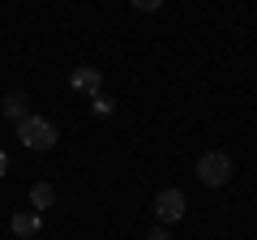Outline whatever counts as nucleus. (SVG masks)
I'll use <instances>...</instances> for the list:
<instances>
[{
    "label": "nucleus",
    "instance_id": "nucleus-1",
    "mask_svg": "<svg viewBox=\"0 0 257 240\" xmlns=\"http://www.w3.org/2000/svg\"><path fill=\"white\" fill-rule=\"evenodd\" d=\"M18 138L30 150H52L56 146V125L43 116H26V120H18Z\"/></svg>",
    "mask_w": 257,
    "mask_h": 240
},
{
    "label": "nucleus",
    "instance_id": "nucleus-2",
    "mask_svg": "<svg viewBox=\"0 0 257 240\" xmlns=\"http://www.w3.org/2000/svg\"><path fill=\"white\" fill-rule=\"evenodd\" d=\"M197 180L210 185V189L227 185V180H231V159L223 155V150H206V155L197 159Z\"/></svg>",
    "mask_w": 257,
    "mask_h": 240
},
{
    "label": "nucleus",
    "instance_id": "nucleus-3",
    "mask_svg": "<svg viewBox=\"0 0 257 240\" xmlns=\"http://www.w3.org/2000/svg\"><path fill=\"white\" fill-rule=\"evenodd\" d=\"M184 193L180 189H163V193L155 197V214H159V223H180L184 219Z\"/></svg>",
    "mask_w": 257,
    "mask_h": 240
},
{
    "label": "nucleus",
    "instance_id": "nucleus-4",
    "mask_svg": "<svg viewBox=\"0 0 257 240\" xmlns=\"http://www.w3.org/2000/svg\"><path fill=\"white\" fill-rule=\"evenodd\" d=\"M69 86L82 90V94H99L103 90V73L99 69H73V73H69Z\"/></svg>",
    "mask_w": 257,
    "mask_h": 240
},
{
    "label": "nucleus",
    "instance_id": "nucleus-5",
    "mask_svg": "<svg viewBox=\"0 0 257 240\" xmlns=\"http://www.w3.org/2000/svg\"><path fill=\"white\" fill-rule=\"evenodd\" d=\"M9 227H13V236H39L43 214H39V210H18V214L9 219Z\"/></svg>",
    "mask_w": 257,
    "mask_h": 240
},
{
    "label": "nucleus",
    "instance_id": "nucleus-6",
    "mask_svg": "<svg viewBox=\"0 0 257 240\" xmlns=\"http://www.w3.org/2000/svg\"><path fill=\"white\" fill-rule=\"evenodd\" d=\"M5 116H9V120H26V116H30V94H26V90L5 94Z\"/></svg>",
    "mask_w": 257,
    "mask_h": 240
},
{
    "label": "nucleus",
    "instance_id": "nucleus-7",
    "mask_svg": "<svg viewBox=\"0 0 257 240\" xmlns=\"http://www.w3.org/2000/svg\"><path fill=\"white\" fill-rule=\"evenodd\" d=\"M52 202H56V189H52V185H35V189H30V206H35L39 214H43Z\"/></svg>",
    "mask_w": 257,
    "mask_h": 240
},
{
    "label": "nucleus",
    "instance_id": "nucleus-8",
    "mask_svg": "<svg viewBox=\"0 0 257 240\" xmlns=\"http://www.w3.org/2000/svg\"><path fill=\"white\" fill-rule=\"evenodd\" d=\"M111 107H116V103H111V94H94V116H111Z\"/></svg>",
    "mask_w": 257,
    "mask_h": 240
},
{
    "label": "nucleus",
    "instance_id": "nucleus-9",
    "mask_svg": "<svg viewBox=\"0 0 257 240\" xmlns=\"http://www.w3.org/2000/svg\"><path fill=\"white\" fill-rule=\"evenodd\" d=\"M163 0H133V9H142V13H155Z\"/></svg>",
    "mask_w": 257,
    "mask_h": 240
},
{
    "label": "nucleus",
    "instance_id": "nucleus-10",
    "mask_svg": "<svg viewBox=\"0 0 257 240\" xmlns=\"http://www.w3.org/2000/svg\"><path fill=\"white\" fill-rule=\"evenodd\" d=\"M146 240H167V231H163V227H155V231H146Z\"/></svg>",
    "mask_w": 257,
    "mask_h": 240
},
{
    "label": "nucleus",
    "instance_id": "nucleus-11",
    "mask_svg": "<svg viewBox=\"0 0 257 240\" xmlns=\"http://www.w3.org/2000/svg\"><path fill=\"white\" fill-rule=\"evenodd\" d=\"M9 172V155H5V150H0V176Z\"/></svg>",
    "mask_w": 257,
    "mask_h": 240
}]
</instances>
